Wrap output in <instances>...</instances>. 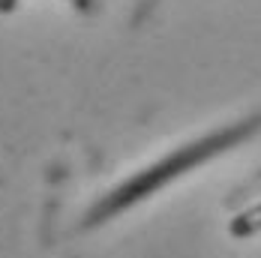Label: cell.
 <instances>
[{
    "instance_id": "cell-2",
    "label": "cell",
    "mask_w": 261,
    "mask_h": 258,
    "mask_svg": "<svg viewBox=\"0 0 261 258\" xmlns=\"http://www.w3.org/2000/svg\"><path fill=\"white\" fill-rule=\"evenodd\" d=\"M261 231V201L252 207H246L243 213H237L234 219L228 222V234L237 237V240H246V237H252V234Z\"/></svg>"
},
{
    "instance_id": "cell-3",
    "label": "cell",
    "mask_w": 261,
    "mask_h": 258,
    "mask_svg": "<svg viewBox=\"0 0 261 258\" xmlns=\"http://www.w3.org/2000/svg\"><path fill=\"white\" fill-rule=\"evenodd\" d=\"M21 0H0V15H12Z\"/></svg>"
},
{
    "instance_id": "cell-1",
    "label": "cell",
    "mask_w": 261,
    "mask_h": 258,
    "mask_svg": "<svg viewBox=\"0 0 261 258\" xmlns=\"http://www.w3.org/2000/svg\"><path fill=\"white\" fill-rule=\"evenodd\" d=\"M258 129H261V114H255V117H246V120H240V123L216 129V132H210L204 138H195V141H189V144H183V147H174L168 156H162L159 162L141 168L138 174H132L129 180L120 183L117 189H111L108 195H102L96 204L87 210L84 225H102L108 219H114V216L123 213L126 207L150 198L153 192L165 189L168 183H174L177 177H183V174H189L192 168L210 162L213 156H219V153H225V150H231V147H237V144H243V141L252 138Z\"/></svg>"
},
{
    "instance_id": "cell-4",
    "label": "cell",
    "mask_w": 261,
    "mask_h": 258,
    "mask_svg": "<svg viewBox=\"0 0 261 258\" xmlns=\"http://www.w3.org/2000/svg\"><path fill=\"white\" fill-rule=\"evenodd\" d=\"M66 3H72L79 12H90V9H93V6H90V0H66Z\"/></svg>"
}]
</instances>
